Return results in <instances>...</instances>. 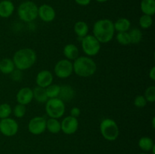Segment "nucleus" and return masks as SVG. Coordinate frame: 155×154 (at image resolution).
<instances>
[{"label":"nucleus","instance_id":"nucleus-12","mask_svg":"<svg viewBox=\"0 0 155 154\" xmlns=\"http://www.w3.org/2000/svg\"><path fill=\"white\" fill-rule=\"evenodd\" d=\"M38 17L43 22H52L56 17L55 10L52 6L47 4H43L38 7Z\"/></svg>","mask_w":155,"mask_h":154},{"label":"nucleus","instance_id":"nucleus-17","mask_svg":"<svg viewBox=\"0 0 155 154\" xmlns=\"http://www.w3.org/2000/svg\"><path fill=\"white\" fill-rule=\"evenodd\" d=\"M74 97V90L71 86L70 85H62L61 86L60 94H59L58 98H60L64 102H68L71 101Z\"/></svg>","mask_w":155,"mask_h":154},{"label":"nucleus","instance_id":"nucleus-27","mask_svg":"<svg viewBox=\"0 0 155 154\" xmlns=\"http://www.w3.org/2000/svg\"><path fill=\"white\" fill-rule=\"evenodd\" d=\"M116 39L118 43H120L122 45H128L131 44V39H130L129 32L117 33L116 36Z\"/></svg>","mask_w":155,"mask_h":154},{"label":"nucleus","instance_id":"nucleus-5","mask_svg":"<svg viewBox=\"0 0 155 154\" xmlns=\"http://www.w3.org/2000/svg\"><path fill=\"white\" fill-rule=\"evenodd\" d=\"M100 132L105 140L114 141L119 137V127L114 119L107 118L103 119L100 124Z\"/></svg>","mask_w":155,"mask_h":154},{"label":"nucleus","instance_id":"nucleus-32","mask_svg":"<svg viewBox=\"0 0 155 154\" xmlns=\"http://www.w3.org/2000/svg\"><path fill=\"white\" fill-rule=\"evenodd\" d=\"M147 103L148 102L143 95H139V96L136 97L134 100L135 107H138V108H143L146 106Z\"/></svg>","mask_w":155,"mask_h":154},{"label":"nucleus","instance_id":"nucleus-40","mask_svg":"<svg viewBox=\"0 0 155 154\" xmlns=\"http://www.w3.org/2000/svg\"><path fill=\"white\" fill-rule=\"evenodd\" d=\"M140 154H148V153H146V152H142V153H140Z\"/></svg>","mask_w":155,"mask_h":154},{"label":"nucleus","instance_id":"nucleus-18","mask_svg":"<svg viewBox=\"0 0 155 154\" xmlns=\"http://www.w3.org/2000/svg\"><path fill=\"white\" fill-rule=\"evenodd\" d=\"M140 8L143 14L152 17L155 14V0H142Z\"/></svg>","mask_w":155,"mask_h":154},{"label":"nucleus","instance_id":"nucleus-34","mask_svg":"<svg viewBox=\"0 0 155 154\" xmlns=\"http://www.w3.org/2000/svg\"><path fill=\"white\" fill-rule=\"evenodd\" d=\"M80 113H81L80 109L79 108V107H74L71 110V115H70V116H73V117L74 118H78L79 116H80Z\"/></svg>","mask_w":155,"mask_h":154},{"label":"nucleus","instance_id":"nucleus-3","mask_svg":"<svg viewBox=\"0 0 155 154\" xmlns=\"http://www.w3.org/2000/svg\"><path fill=\"white\" fill-rule=\"evenodd\" d=\"M74 72L80 77L92 76L97 70V65L95 60L88 56L78 57L73 63Z\"/></svg>","mask_w":155,"mask_h":154},{"label":"nucleus","instance_id":"nucleus-21","mask_svg":"<svg viewBox=\"0 0 155 154\" xmlns=\"http://www.w3.org/2000/svg\"><path fill=\"white\" fill-rule=\"evenodd\" d=\"M15 69V63L12 59L4 58L0 61V72L3 74H11Z\"/></svg>","mask_w":155,"mask_h":154},{"label":"nucleus","instance_id":"nucleus-37","mask_svg":"<svg viewBox=\"0 0 155 154\" xmlns=\"http://www.w3.org/2000/svg\"><path fill=\"white\" fill-rule=\"evenodd\" d=\"M96 2H100V3H103V2H107L108 0H95Z\"/></svg>","mask_w":155,"mask_h":154},{"label":"nucleus","instance_id":"nucleus-15","mask_svg":"<svg viewBox=\"0 0 155 154\" xmlns=\"http://www.w3.org/2000/svg\"><path fill=\"white\" fill-rule=\"evenodd\" d=\"M15 5L11 0H2L0 2V18H8L15 11Z\"/></svg>","mask_w":155,"mask_h":154},{"label":"nucleus","instance_id":"nucleus-33","mask_svg":"<svg viewBox=\"0 0 155 154\" xmlns=\"http://www.w3.org/2000/svg\"><path fill=\"white\" fill-rule=\"evenodd\" d=\"M11 75H12V79L14 81H20V80H21L23 76L22 71L20 70V69H16L11 73Z\"/></svg>","mask_w":155,"mask_h":154},{"label":"nucleus","instance_id":"nucleus-2","mask_svg":"<svg viewBox=\"0 0 155 154\" xmlns=\"http://www.w3.org/2000/svg\"><path fill=\"white\" fill-rule=\"evenodd\" d=\"M37 55L36 51L30 48H24L18 50L14 54L13 60L15 68L21 71L31 68L36 63Z\"/></svg>","mask_w":155,"mask_h":154},{"label":"nucleus","instance_id":"nucleus-16","mask_svg":"<svg viewBox=\"0 0 155 154\" xmlns=\"http://www.w3.org/2000/svg\"><path fill=\"white\" fill-rule=\"evenodd\" d=\"M63 54L66 59L72 61L79 57V49L74 44H68L64 48Z\"/></svg>","mask_w":155,"mask_h":154},{"label":"nucleus","instance_id":"nucleus-7","mask_svg":"<svg viewBox=\"0 0 155 154\" xmlns=\"http://www.w3.org/2000/svg\"><path fill=\"white\" fill-rule=\"evenodd\" d=\"M81 39L82 49L86 56L93 57L99 53L101 50V43L93 35L88 34Z\"/></svg>","mask_w":155,"mask_h":154},{"label":"nucleus","instance_id":"nucleus-13","mask_svg":"<svg viewBox=\"0 0 155 154\" xmlns=\"http://www.w3.org/2000/svg\"><path fill=\"white\" fill-rule=\"evenodd\" d=\"M53 80H54V77H53L52 73L47 69L41 70L40 72H38L36 77V83L37 86L43 88H45L48 85L52 84Z\"/></svg>","mask_w":155,"mask_h":154},{"label":"nucleus","instance_id":"nucleus-19","mask_svg":"<svg viewBox=\"0 0 155 154\" xmlns=\"http://www.w3.org/2000/svg\"><path fill=\"white\" fill-rule=\"evenodd\" d=\"M114 27L115 31L117 33L128 32L131 28V22L127 18H120L114 23Z\"/></svg>","mask_w":155,"mask_h":154},{"label":"nucleus","instance_id":"nucleus-11","mask_svg":"<svg viewBox=\"0 0 155 154\" xmlns=\"http://www.w3.org/2000/svg\"><path fill=\"white\" fill-rule=\"evenodd\" d=\"M79 128V122L77 118L68 116L64 118L61 122V131L65 134L71 135L77 132Z\"/></svg>","mask_w":155,"mask_h":154},{"label":"nucleus","instance_id":"nucleus-25","mask_svg":"<svg viewBox=\"0 0 155 154\" xmlns=\"http://www.w3.org/2000/svg\"><path fill=\"white\" fill-rule=\"evenodd\" d=\"M61 86L56 84H51L48 87L45 88V92H46L47 97H48V99L58 98Z\"/></svg>","mask_w":155,"mask_h":154},{"label":"nucleus","instance_id":"nucleus-38","mask_svg":"<svg viewBox=\"0 0 155 154\" xmlns=\"http://www.w3.org/2000/svg\"><path fill=\"white\" fill-rule=\"evenodd\" d=\"M154 121H155V117H153V118H152V127H153V128H155Z\"/></svg>","mask_w":155,"mask_h":154},{"label":"nucleus","instance_id":"nucleus-22","mask_svg":"<svg viewBox=\"0 0 155 154\" xmlns=\"http://www.w3.org/2000/svg\"><path fill=\"white\" fill-rule=\"evenodd\" d=\"M33 98H34L38 103L45 104V102L48 100L46 95V92H45V88H43L36 86V88H34L33 89Z\"/></svg>","mask_w":155,"mask_h":154},{"label":"nucleus","instance_id":"nucleus-1","mask_svg":"<svg viewBox=\"0 0 155 154\" xmlns=\"http://www.w3.org/2000/svg\"><path fill=\"white\" fill-rule=\"evenodd\" d=\"M93 36L100 43H108L113 39L115 30L113 21L109 19H101L94 24Z\"/></svg>","mask_w":155,"mask_h":154},{"label":"nucleus","instance_id":"nucleus-14","mask_svg":"<svg viewBox=\"0 0 155 154\" xmlns=\"http://www.w3.org/2000/svg\"><path fill=\"white\" fill-rule=\"evenodd\" d=\"M16 100L18 104L22 105H27L30 104L33 100V89L29 87L21 88L18 91L16 95Z\"/></svg>","mask_w":155,"mask_h":154},{"label":"nucleus","instance_id":"nucleus-26","mask_svg":"<svg viewBox=\"0 0 155 154\" xmlns=\"http://www.w3.org/2000/svg\"><path fill=\"white\" fill-rule=\"evenodd\" d=\"M130 39H131V43L138 44L142 41L143 34L140 29L139 28H133L129 32Z\"/></svg>","mask_w":155,"mask_h":154},{"label":"nucleus","instance_id":"nucleus-30","mask_svg":"<svg viewBox=\"0 0 155 154\" xmlns=\"http://www.w3.org/2000/svg\"><path fill=\"white\" fill-rule=\"evenodd\" d=\"M12 113H13L14 116L16 118H18V119L23 118L25 116L26 113H27V107H26L25 105L18 104L13 108Z\"/></svg>","mask_w":155,"mask_h":154},{"label":"nucleus","instance_id":"nucleus-31","mask_svg":"<svg viewBox=\"0 0 155 154\" xmlns=\"http://www.w3.org/2000/svg\"><path fill=\"white\" fill-rule=\"evenodd\" d=\"M144 97L146 99L147 102L154 103L155 101V87L154 85L149 86L147 88L145 91V95Z\"/></svg>","mask_w":155,"mask_h":154},{"label":"nucleus","instance_id":"nucleus-28","mask_svg":"<svg viewBox=\"0 0 155 154\" xmlns=\"http://www.w3.org/2000/svg\"><path fill=\"white\" fill-rule=\"evenodd\" d=\"M139 26H140V27L142 29H144V30L149 29L153 24L152 17L146 14L142 15L140 17V18H139Z\"/></svg>","mask_w":155,"mask_h":154},{"label":"nucleus","instance_id":"nucleus-35","mask_svg":"<svg viewBox=\"0 0 155 154\" xmlns=\"http://www.w3.org/2000/svg\"><path fill=\"white\" fill-rule=\"evenodd\" d=\"M91 1H92V0H74V2H75L77 5L81 6L89 5L90 4Z\"/></svg>","mask_w":155,"mask_h":154},{"label":"nucleus","instance_id":"nucleus-23","mask_svg":"<svg viewBox=\"0 0 155 154\" xmlns=\"http://www.w3.org/2000/svg\"><path fill=\"white\" fill-rule=\"evenodd\" d=\"M46 129L51 134H58L61 131V122L58 119L49 118L46 120Z\"/></svg>","mask_w":155,"mask_h":154},{"label":"nucleus","instance_id":"nucleus-9","mask_svg":"<svg viewBox=\"0 0 155 154\" xmlns=\"http://www.w3.org/2000/svg\"><path fill=\"white\" fill-rule=\"evenodd\" d=\"M19 125L12 118H5L0 120V132L5 137H13L18 133Z\"/></svg>","mask_w":155,"mask_h":154},{"label":"nucleus","instance_id":"nucleus-6","mask_svg":"<svg viewBox=\"0 0 155 154\" xmlns=\"http://www.w3.org/2000/svg\"><path fill=\"white\" fill-rule=\"evenodd\" d=\"M45 112L49 118L60 119L64 115L65 104L60 98H50L45 102Z\"/></svg>","mask_w":155,"mask_h":154},{"label":"nucleus","instance_id":"nucleus-8","mask_svg":"<svg viewBox=\"0 0 155 154\" xmlns=\"http://www.w3.org/2000/svg\"><path fill=\"white\" fill-rule=\"evenodd\" d=\"M54 74L60 79H67L74 72L73 63L68 59H62L55 63L54 67Z\"/></svg>","mask_w":155,"mask_h":154},{"label":"nucleus","instance_id":"nucleus-4","mask_svg":"<svg viewBox=\"0 0 155 154\" xmlns=\"http://www.w3.org/2000/svg\"><path fill=\"white\" fill-rule=\"evenodd\" d=\"M20 20L26 23H31L38 18V6L32 1H25L18 8Z\"/></svg>","mask_w":155,"mask_h":154},{"label":"nucleus","instance_id":"nucleus-10","mask_svg":"<svg viewBox=\"0 0 155 154\" xmlns=\"http://www.w3.org/2000/svg\"><path fill=\"white\" fill-rule=\"evenodd\" d=\"M28 131L34 135H39L46 130V119L43 116H35L29 121Z\"/></svg>","mask_w":155,"mask_h":154},{"label":"nucleus","instance_id":"nucleus-36","mask_svg":"<svg viewBox=\"0 0 155 154\" xmlns=\"http://www.w3.org/2000/svg\"><path fill=\"white\" fill-rule=\"evenodd\" d=\"M148 75H149V78L151 79L152 81H154L155 80V67L154 66H153V67L150 69Z\"/></svg>","mask_w":155,"mask_h":154},{"label":"nucleus","instance_id":"nucleus-29","mask_svg":"<svg viewBox=\"0 0 155 154\" xmlns=\"http://www.w3.org/2000/svg\"><path fill=\"white\" fill-rule=\"evenodd\" d=\"M12 113V109L10 104L7 103L0 104V119L8 118Z\"/></svg>","mask_w":155,"mask_h":154},{"label":"nucleus","instance_id":"nucleus-39","mask_svg":"<svg viewBox=\"0 0 155 154\" xmlns=\"http://www.w3.org/2000/svg\"><path fill=\"white\" fill-rule=\"evenodd\" d=\"M151 152H152V154H155V145L154 146H153V148L151 149Z\"/></svg>","mask_w":155,"mask_h":154},{"label":"nucleus","instance_id":"nucleus-24","mask_svg":"<svg viewBox=\"0 0 155 154\" xmlns=\"http://www.w3.org/2000/svg\"><path fill=\"white\" fill-rule=\"evenodd\" d=\"M139 146L142 150L145 151V152H150L153 146H154V140L149 137H142L139 140Z\"/></svg>","mask_w":155,"mask_h":154},{"label":"nucleus","instance_id":"nucleus-20","mask_svg":"<svg viewBox=\"0 0 155 154\" xmlns=\"http://www.w3.org/2000/svg\"><path fill=\"white\" fill-rule=\"evenodd\" d=\"M74 31L75 34L80 39H83L89 33V26L85 21H77L74 27Z\"/></svg>","mask_w":155,"mask_h":154}]
</instances>
